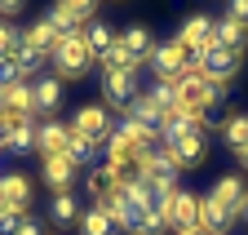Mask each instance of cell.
Returning a JSON list of instances; mask_svg holds the SVG:
<instances>
[{
	"label": "cell",
	"instance_id": "cell-1",
	"mask_svg": "<svg viewBox=\"0 0 248 235\" xmlns=\"http://www.w3.org/2000/svg\"><path fill=\"white\" fill-rule=\"evenodd\" d=\"M222 98H226V84H222V80H208L200 67H191V71L177 80V111L204 115L208 107H217Z\"/></svg>",
	"mask_w": 248,
	"mask_h": 235
},
{
	"label": "cell",
	"instance_id": "cell-2",
	"mask_svg": "<svg viewBox=\"0 0 248 235\" xmlns=\"http://www.w3.org/2000/svg\"><path fill=\"white\" fill-rule=\"evenodd\" d=\"M89 63H93V53H89V45H84V36H71V40H62L58 49H53V67H58V80L62 76H84L89 71Z\"/></svg>",
	"mask_w": 248,
	"mask_h": 235
},
{
	"label": "cell",
	"instance_id": "cell-3",
	"mask_svg": "<svg viewBox=\"0 0 248 235\" xmlns=\"http://www.w3.org/2000/svg\"><path fill=\"white\" fill-rule=\"evenodd\" d=\"M151 63H155V71H160V80H182L186 71L195 67V58L186 53V49H182L177 40H164V45H155Z\"/></svg>",
	"mask_w": 248,
	"mask_h": 235
},
{
	"label": "cell",
	"instance_id": "cell-4",
	"mask_svg": "<svg viewBox=\"0 0 248 235\" xmlns=\"http://www.w3.org/2000/svg\"><path fill=\"white\" fill-rule=\"evenodd\" d=\"M177 160L169 156V146H155V151H146L142 156V182H151V187H164V191H173V182H177Z\"/></svg>",
	"mask_w": 248,
	"mask_h": 235
},
{
	"label": "cell",
	"instance_id": "cell-5",
	"mask_svg": "<svg viewBox=\"0 0 248 235\" xmlns=\"http://www.w3.org/2000/svg\"><path fill=\"white\" fill-rule=\"evenodd\" d=\"M71 133H80V138H89V142H107L115 129H111V115H107V107H102V102H89V107H80V111H76Z\"/></svg>",
	"mask_w": 248,
	"mask_h": 235
},
{
	"label": "cell",
	"instance_id": "cell-6",
	"mask_svg": "<svg viewBox=\"0 0 248 235\" xmlns=\"http://www.w3.org/2000/svg\"><path fill=\"white\" fill-rule=\"evenodd\" d=\"M195 67H200V71H204L208 80H222V84H226V80H231V76L239 71V53L213 40V45H208V49L200 53V63H195Z\"/></svg>",
	"mask_w": 248,
	"mask_h": 235
},
{
	"label": "cell",
	"instance_id": "cell-7",
	"mask_svg": "<svg viewBox=\"0 0 248 235\" xmlns=\"http://www.w3.org/2000/svg\"><path fill=\"white\" fill-rule=\"evenodd\" d=\"M102 94H107V107H124L138 98V71L120 67V71H102Z\"/></svg>",
	"mask_w": 248,
	"mask_h": 235
},
{
	"label": "cell",
	"instance_id": "cell-8",
	"mask_svg": "<svg viewBox=\"0 0 248 235\" xmlns=\"http://www.w3.org/2000/svg\"><path fill=\"white\" fill-rule=\"evenodd\" d=\"M213 36H217V22H213V18H204V14H195V18H186V27L177 31V45L191 53L195 63H200V53L213 45Z\"/></svg>",
	"mask_w": 248,
	"mask_h": 235
},
{
	"label": "cell",
	"instance_id": "cell-9",
	"mask_svg": "<svg viewBox=\"0 0 248 235\" xmlns=\"http://www.w3.org/2000/svg\"><path fill=\"white\" fill-rule=\"evenodd\" d=\"M0 115H5L9 125H27V120H36V94H31V84H14V89H5Z\"/></svg>",
	"mask_w": 248,
	"mask_h": 235
},
{
	"label": "cell",
	"instance_id": "cell-10",
	"mask_svg": "<svg viewBox=\"0 0 248 235\" xmlns=\"http://www.w3.org/2000/svg\"><path fill=\"white\" fill-rule=\"evenodd\" d=\"M164 218H169V226H177V231H200V200H195L191 191H173Z\"/></svg>",
	"mask_w": 248,
	"mask_h": 235
},
{
	"label": "cell",
	"instance_id": "cell-11",
	"mask_svg": "<svg viewBox=\"0 0 248 235\" xmlns=\"http://www.w3.org/2000/svg\"><path fill=\"white\" fill-rule=\"evenodd\" d=\"M36 151L49 160V156H67L71 151V129L67 125H58V120H45L36 129Z\"/></svg>",
	"mask_w": 248,
	"mask_h": 235
},
{
	"label": "cell",
	"instance_id": "cell-12",
	"mask_svg": "<svg viewBox=\"0 0 248 235\" xmlns=\"http://www.w3.org/2000/svg\"><path fill=\"white\" fill-rule=\"evenodd\" d=\"M231 226H235V213L226 209V204H217L213 195H204L200 200V231L204 235H226Z\"/></svg>",
	"mask_w": 248,
	"mask_h": 235
},
{
	"label": "cell",
	"instance_id": "cell-13",
	"mask_svg": "<svg viewBox=\"0 0 248 235\" xmlns=\"http://www.w3.org/2000/svg\"><path fill=\"white\" fill-rule=\"evenodd\" d=\"M169 156L177 160V169H195V164H204V156H208V138H204V129L186 133L177 146H169Z\"/></svg>",
	"mask_w": 248,
	"mask_h": 235
},
{
	"label": "cell",
	"instance_id": "cell-14",
	"mask_svg": "<svg viewBox=\"0 0 248 235\" xmlns=\"http://www.w3.org/2000/svg\"><path fill=\"white\" fill-rule=\"evenodd\" d=\"M0 200H5V209L27 213V204H31V178H27V173H5V178H0Z\"/></svg>",
	"mask_w": 248,
	"mask_h": 235
},
{
	"label": "cell",
	"instance_id": "cell-15",
	"mask_svg": "<svg viewBox=\"0 0 248 235\" xmlns=\"http://www.w3.org/2000/svg\"><path fill=\"white\" fill-rule=\"evenodd\" d=\"M40 178H45V187L58 195V191H71V178H76V164L67 160V156H49L45 160V169H40Z\"/></svg>",
	"mask_w": 248,
	"mask_h": 235
},
{
	"label": "cell",
	"instance_id": "cell-16",
	"mask_svg": "<svg viewBox=\"0 0 248 235\" xmlns=\"http://www.w3.org/2000/svg\"><path fill=\"white\" fill-rule=\"evenodd\" d=\"M84 187H89V195H93V204H98V209H107V204L120 195V182H115V173H111V169H89Z\"/></svg>",
	"mask_w": 248,
	"mask_h": 235
},
{
	"label": "cell",
	"instance_id": "cell-17",
	"mask_svg": "<svg viewBox=\"0 0 248 235\" xmlns=\"http://www.w3.org/2000/svg\"><path fill=\"white\" fill-rule=\"evenodd\" d=\"M195 129H200V115H191V111H173V115H164L160 138H164V146H177L186 133H195Z\"/></svg>",
	"mask_w": 248,
	"mask_h": 235
},
{
	"label": "cell",
	"instance_id": "cell-18",
	"mask_svg": "<svg viewBox=\"0 0 248 235\" xmlns=\"http://www.w3.org/2000/svg\"><path fill=\"white\" fill-rule=\"evenodd\" d=\"M208 195H213L217 204H226V209H231V213L239 218V204H244V195H248V187H244V178H239V173H226V178H222V182H217V187H213Z\"/></svg>",
	"mask_w": 248,
	"mask_h": 235
},
{
	"label": "cell",
	"instance_id": "cell-19",
	"mask_svg": "<svg viewBox=\"0 0 248 235\" xmlns=\"http://www.w3.org/2000/svg\"><path fill=\"white\" fill-rule=\"evenodd\" d=\"M31 94H36V111L40 115H58V107H62V80L58 76L36 80V84H31Z\"/></svg>",
	"mask_w": 248,
	"mask_h": 235
},
{
	"label": "cell",
	"instance_id": "cell-20",
	"mask_svg": "<svg viewBox=\"0 0 248 235\" xmlns=\"http://www.w3.org/2000/svg\"><path fill=\"white\" fill-rule=\"evenodd\" d=\"M120 45H124V53L133 58V67L142 63V58H151V53H155V40H151L146 27H129V31L120 36Z\"/></svg>",
	"mask_w": 248,
	"mask_h": 235
},
{
	"label": "cell",
	"instance_id": "cell-21",
	"mask_svg": "<svg viewBox=\"0 0 248 235\" xmlns=\"http://www.w3.org/2000/svg\"><path fill=\"white\" fill-rule=\"evenodd\" d=\"M22 36H27L31 45H36V49H40L45 58H53V49L62 45V36L53 31V22H49V18H40V22H31V27H27V31H22Z\"/></svg>",
	"mask_w": 248,
	"mask_h": 235
},
{
	"label": "cell",
	"instance_id": "cell-22",
	"mask_svg": "<svg viewBox=\"0 0 248 235\" xmlns=\"http://www.w3.org/2000/svg\"><path fill=\"white\" fill-rule=\"evenodd\" d=\"M80 36H84V45H89V53H93V58H98V63H102V58H107V49H111V45L120 40V36H111V27H107V22H89V27H84V31H80Z\"/></svg>",
	"mask_w": 248,
	"mask_h": 235
},
{
	"label": "cell",
	"instance_id": "cell-23",
	"mask_svg": "<svg viewBox=\"0 0 248 235\" xmlns=\"http://www.w3.org/2000/svg\"><path fill=\"white\" fill-rule=\"evenodd\" d=\"M115 231H120L115 218L107 209H98V204H93L89 213H80V235H115Z\"/></svg>",
	"mask_w": 248,
	"mask_h": 235
},
{
	"label": "cell",
	"instance_id": "cell-24",
	"mask_svg": "<svg viewBox=\"0 0 248 235\" xmlns=\"http://www.w3.org/2000/svg\"><path fill=\"white\" fill-rule=\"evenodd\" d=\"M49 222H58V226L80 222V204H76L71 191H58V195H53V204H49Z\"/></svg>",
	"mask_w": 248,
	"mask_h": 235
},
{
	"label": "cell",
	"instance_id": "cell-25",
	"mask_svg": "<svg viewBox=\"0 0 248 235\" xmlns=\"http://www.w3.org/2000/svg\"><path fill=\"white\" fill-rule=\"evenodd\" d=\"M5 151L14 156H27V151H36V120H27V125H14L9 138H5Z\"/></svg>",
	"mask_w": 248,
	"mask_h": 235
},
{
	"label": "cell",
	"instance_id": "cell-26",
	"mask_svg": "<svg viewBox=\"0 0 248 235\" xmlns=\"http://www.w3.org/2000/svg\"><path fill=\"white\" fill-rule=\"evenodd\" d=\"M217 45H226V49H244L248 45V27H239V22H231V18H222V22H217V36H213Z\"/></svg>",
	"mask_w": 248,
	"mask_h": 235
},
{
	"label": "cell",
	"instance_id": "cell-27",
	"mask_svg": "<svg viewBox=\"0 0 248 235\" xmlns=\"http://www.w3.org/2000/svg\"><path fill=\"white\" fill-rule=\"evenodd\" d=\"M146 98L155 102V111H160V115H173V111H177V80H160Z\"/></svg>",
	"mask_w": 248,
	"mask_h": 235
},
{
	"label": "cell",
	"instance_id": "cell-28",
	"mask_svg": "<svg viewBox=\"0 0 248 235\" xmlns=\"http://www.w3.org/2000/svg\"><path fill=\"white\" fill-rule=\"evenodd\" d=\"M49 22H53V31L62 36V40H71V36H80V18L67 9V5H53L49 9Z\"/></svg>",
	"mask_w": 248,
	"mask_h": 235
},
{
	"label": "cell",
	"instance_id": "cell-29",
	"mask_svg": "<svg viewBox=\"0 0 248 235\" xmlns=\"http://www.w3.org/2000/svg\"><path fill=\"white\" fill-rule=\"evenodd\" d=\"M226 142L235 146V151H244V146H248V115L244 111H235V115H226Z\"/></svg>",
	"mask_w": 248,
	"mask_h": 235
},
{
	"label": "cell",
	"instance_id": "cell-30",
	"mask_svg": "<svg viewBox=\"0 0 248 235\" xmlns=\"http://www.w3.org/2000/svg\"><path fill=\"white\" fill-rule=\"evenodd\" d=\"M14 58H18V67H22V71H27V76H31V71H36V67H40V63H45V53H40V49H36V45H31V40H27V36H22V40H18V49H14Z\"/></svg>",
	"mask_w": 248,
	"mask_h": 235
},
{
	"label": "cell",
	"instance_id": "cell-31",
	"mask_svg": "<svg viewBox=\"0 0 248 235\" xmlns=\"http://www.w3.org/2000/svg\"><path fill=\"white\" fill-rule=\"evenodd\" d=\"M14 84H27V71L18 67V58H0V89H14Z\"/></svg>",
	"mask_w": 248,
	"mask_h": 235
},
{
	"label": "cell",
	"instance_id": "cell-32",
	"mask_svg": "<svg viewBox=\"0 0 248 235\" xmlns=\"http://www.w3.org/2000/svg\"><path fill=\"white\" fill-rule=\"evenodd\" d=\"M93 151H98V142H89V138L71 133V151H67V160H71V164H84V160H93Z\"/></svg>",
	"mask_w": 248,
	"mask_h": 235
},
{
	"label": "cell",
	"instance_id": "cell-33",
	"mask_svg": "<svg viewBox=\"0 0 248 235\" xmlns=\"http://www.w3.org/2000/svg\"><path fill=\"white\" fill-rule=\"evenodd\" d=\"M18 40H22V31H14L9 22H0V58H14Z\"/></svg>",
	"mask_w": 248,
	"mask_h": 235
},
{
	"label": "cell",
	"instance_id": "cell-34",
	"mask_svg": "<svg viewBox=\"0 0 248 235\" xmlns=\"http://www.w3.org/2000/svg\"><path fill=\"white\" fill-rule=\"evenodd\" d=\"M22 222H27V213H18V209L0 213V235H22Z\"/></svg>",
	"mask_w": 248,
	"mask_h": 235
},
{
	"label": "cell",
	"instance_id": "cell-35",
	"mask_svg": "<svg viewBox=\"0 0 248 235\" xmlns=\"http://www.w3.org/2000/svg\"><path fill=\"white\" fill-rule=\"evenodd\" d=\"M164 231H169V218H164V213H146L142 235H164Z\"/></svg>",
	"mask_w": 248,
	"mask_h": 235
},
{
	"label": "cell",
	"instance_id": "cell-36",
	"mask_svg": "<svg viewBox=\"0 0 248 235\" xmlns=\"http://www.w3.org/2000/svg\"><path fill=\"white\" fill-rule=\"evenodd\" d=\"M226 18L239 22V27H248V0H226Z\"/></svg>",
	"mask_w": 248,
	"mask_h": 235
},
{
	"label": "cell",
	"instance_id": "cell-37",
	"mask_svg": "<svg viewBox=\"0 0 248 235\" xmlns=\"http://www.w3.org/2000/svg\"><path fill=\"white\" fill-rule=\"evenodd\" d=\"M58 5H67V9H71V14H76V18L84 22V18L93 14V9H98V0H58Z\"/></svg>",
	"mask_w": 248,
	"mask_h": 235
},
{
	"label": "cell",
	"instance_id": "cell-38",
	"mask_svg": "<svg viewBox=\"0 0 248 235\" xmlns=\"http://www.w3.org/2000/svg\"><path fill=\"white\" fill-rule=\"evenodd\" d=\"M22 9V0H0V14H18Z\"/></svg>",
	"mask_w": 248,
	"mask_h": 235
},
{
	"label": "cell",
	"instance_id": "cell-39",
	"mask_svg": "<svg viewBox=\"0 0 248 235\" xmlns=\"http://www.w3.org/2000/svg\"><path fill=\"white\" fill-rule=\"evenodd\" d=\"M22 235H40V226H36V218L27 213V222H22Z\"/></svg>",
	"mask_w": 248,
	"mask_h": 235
},
{
	"label": "cell",
	"instance_id": "cell-40",
	"mask_svg": "<svg viewBox=\"0 0 248 235\" xmlns=\"http://www.w3.org/2000/svg\"><path fill=\"white\" fill-rule=\"evenodd\" d=\"M239 222H248V195H244V204H239Z\"/></svg>",
	"mask_w": 248,
	"mask_h": 235
},
{
	"label": "cell",
	"instance_id": "cell-41",
	"mask_svg": "<svg viewBox=\"0 0 248 235\" xmlns=\"http://www.w3.org/2000/svg\"><path fill=\"white\" fill-rule=\"evenodd\" d=\"M239 164H244V169H248V146H244V151H239Z\"/></svg>",
	"mask_w": 248,
	"mask_h": 235
},
{
	"label": "cell",
	"instance_id": "cell-42",
	"mask_svg": "<svg viewBox=\"0 0 248 235\" xmlns=\"http://www.w3.org/2000/svg\"><path fill=\"white\" fill-rule=\"evenodd\" d=\"M177 235H204V231H177Z\"/></svg>",
	"mask_w": 248,
	"mask_h": 235
}]
</instances>
